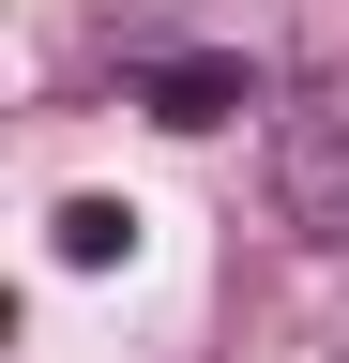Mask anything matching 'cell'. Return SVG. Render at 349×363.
<instances>
[{
  "instance_id": "1",
  "label": "cell",
  "mask_w": 349,
  "mask_h": 363,
  "mask_svg": "<svg viewBox=\"0 0 349 363\" xmlns=\"http://www.w3.org/2000/svg\"><path fill=\"white\" fill-rule=\"evenodd\" d=\"M274 212L304 242H349V91H304L274 121Z\"/></svg>"
},
{
  "instance_id": "2",
  "label": "cell",
  "mask_w": 349,
  "mask_h": 363,
  "mask_svg": "<svg viewBox=\"0 0 349 363\" xmlns=\"http://www.w3.org/2000/svg\"><path fill=\"white\" fill-rule=\"evenodd\" d=\"M122 91H137V106H152L167 136H213V121H243V106H274V91H258L243 61H137Z\"/></svg>"
},
{
  "instance_id": "3",
  "label": "cell",
  "mask_w": 349,
  "mask_h": 363,
  "mask_svg": "<svg viewBox=\"0 0 349 363\" xmlns=\"http://www.w3.org/2000/svg\"><path fill=\"white\" fill-rule=\"evenodd\" d=\"M46 242H61V272H122L137 257V197H61Z\"/></svg>"
}]
</instances>
